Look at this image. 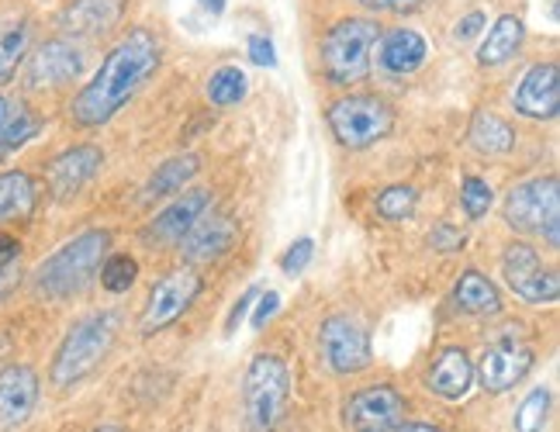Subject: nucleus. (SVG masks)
<instances>
[{"mask_svg": "<svg viewBox=\"0 0 560 432\" xmlns=\"http://www.w3.org/2000/svg\"><path fill=\"white\" fill-rule=\"evenodd\" d=\"M160 62H163L160 35L153 28H132L107 49L91 83H83L77 91L70 104V121L77 128H104L107 121H115L136 101L142 86L156 77Z\"/></svg>", "mask_w": 560, "mask_h": 432, "instance_id": "obj_1", "label": "nucleus"}, {"mask_svg": "<svg viewBox=\"0 0 560 432\" xmlns=\"http://www.w3.org/2000/svg\"><path fill=\"white\" fill-rule=\"evenodd\" d=\"M118 332H121V318L112 308L77 318L52 353L49 384L56 392H77V387L88 377H94L104 366V360L112 357Z\"/></svg>", "mask_w": 560, "mask_h": 432, "instance_id": "obj_2", "label": "nucleus"}, {"mask_svg": "<svg viewBox=\"0 0 560 432\" xmlns=\"http://www.w3.org/2000/svg\"><path fill=\"white\" fill-rule=\"evenodd\" d=\"M107 253H112V232L107 229H88L73 235L70 243H62L32 270V291L46 301H70L83 294L97 280Z\"/></svg>", "mask_w": 560, "mask_h": 432, "instance_id": "obj_3", "label": "nucleus"}, {"mask_svg": "<svg viewBox=\"0 0 560 432\" xmlns=\"http://www.w3.org/2000/svg\"><path fill=\"white\" fill-rule=\"evenodd\" d=\"M381 42V25L371 17H342L326 32L318 46L322 73L332 86H353L371 73L374 49Z\"/></svg>", "mask_w": 560, "mask_h": 432, "instance_id": "obj_4", "label": "nucleus"}, {"mask_svg": "<svg viewBox=\"0 0 560 432\" xmlns=\"http://www.w3.org/2000/svg\"><path fill=\"white\" fill-rule=\"evenodd\" d=\"M291 398V371L277 353H256L243 377V416L249 432H270Z\"/></svg>", "mask_w": 560, "mask_h": 432, "instance_id": "obj_5", "label": "nucleus"}, {"mask_svg": "<svg viewBox=\"0 0 560 432\" xmlns=\"http://www.w3.org/2000/svg\"><path fill=\"white\" fill-rule=\"evenodd\" d=\"M326 121H329L332 139L342 149L360 153V149H371L392 136L395 107L377 94H347L329 104Z\"/></svg>", "mask_w": 560, "mask_h": 432, "instance_id": "obj_6", "label": "nucleus"}, {"mask_svg": "<svg viewBox=\"0 0 560 432\" xmlns=\"http://www.w3.org/2000/svg\"><path fill=\"white\" fill-rule=\"evenodd\" d=\"M505 225L523 235H544L550 249H560V184L557 173L523 180L502 205Z\"/></svg>", "mask_w": 560, "mask_h": 432, "instance_id": "obj_7", "label": "nucleus"}, {"mask_svg": "<svg viewBox=\"0 0 560 432\" xmlns=\"http://www.w3.org/2000/svg\"><path fill=\"white\" fill-rule=\"evenodd\" d=\"M205 291V280L194 267H184V270H174L160 277L153 291H149L145 305H142V315H139V336H160L163 329H170L174 322H180L190 305L198 301V294Z\"/></svg>", "mask_w": 560, "mask_h": 432, "instance_id": "obj_8", "label": "nucleus"}, {"mask_svg": "<svg viewBox=\"0 0 560 432\" xmlns=\"http://www.w3.org/2000/svg\"><path fill=\"white\" fill-rule=\"evenodd\" d=\"M318 350H322V360H326V366L336 377L363 374L374 363L371 332L360 326V318H353L347 312L329 315L318 326Z\"/></svg>", "mask_w": 560, "mask_h": 432, "instance_id": "obj_9", "label": "nucleus"}, {"mask_svg": "<svg viewBox=\"0 0 560 432\" xmlns=\"http://www.w3.org/2000/svg\"><path fill=\"white\" fill-rule=\"evenodd\" d=\"M83 73V49L73 38L56 35L46 38L35 52H28L25 59V91L32 94H46V91H59V86L73 83Z\"/></svg>", "mask_w": 560, "mask_h": 432, "instance_id": "obj_10", "label": "nucleus"}, {"mask_svg": "<svg viewBox=\"0 0 560 432\" xmlns=\"http://www.w3.org/2000/svg\"><path fill=\"white\" fill-rule=\"evenodd\" d=\"M533 366H536L533 346H526L515 336H502L481 353L478 366H474V377H478L485 395H509L515 384L526 381Z\"/></svg>", "mask_w": 560, "mask_h": 432, "instance_id": "obj_11", "label": "nucleus"}, {"mask_svg": "<svg viewBox=\"0 0 560 432\" xmlns=\"http://www.w3.org/2000/svg\"><path fill=\"white\" fill-rule=\"evenodd\" d=\"M101 170H104L101 145L80 142V145L62 149V153H56L46 163V194L56 205H67V201L80 198V194L97 180Z\"/></svg>", "mask_w": 560, "mask_h": 432, "instance_id": "obj_12", "label": "nucleus"}, {"mask_svg": "<svg viewBox=\"0 0 560 432\" xmlns=\"http://www.w3.org/2000/svg\"><path fill=\"white\" fill-rule=\"evenodd\" d=\"M502 277L505 284L523 297L526 305H553L560 297V277L553 270H544L540 253L529 243H509L502 253Z\"/></svg>", "mask_w": 560, "mask_h": 432, "instance_id": "obj_13", "label": "nucleus"}, {"mask_svg": "<svg viewBox=\"0 0 560 432\" xmlns=\"http://www.w3.org/2000/svg\"><path fill=\"white\" fill-rule=\"evenodd\" d=\"M408 412V401L395 384H368L342 405V425L350 432H392Z\"/></svg>", "mask_w": 560, "mask_h": 432, "instance_id": "obj_14", "label": "nucleus"}, {"mask_svg": "<svg viewBox=\"0 0 560 432\" xmlns=\"http://www.w3.org/2000/svg\"><path fill=\"white\" fill-rule=\"evenodd\" d=\"M240 232H243L240 219H235L232 211L208 208L177 246H180V256L190 267H208V264H219L222 256L232 253V246L240 243Z\"/></svg>", "mask_w": 560, "mask_h": 432, "instance_id": "obj_15", "label": "nucleus"}, {"mask_svg": "<svg viewBox=\"0 0 560 432\" xmlns=\"http://www.w3.org/2000/svg\"><path fill=\"white\" fill-rule=\"evenodd\" d=\"M42 398V377L32 363L0 366V432L25 425Z\"/></svg>", "mask_w": 560, "mask_h": 432, "instance_id": "obj_16", "label": "nucleus"}, {"mask_svg": "<svg viewBox=\"0 0 560 432\" xmlns=\"http://www.w3.org/2000/svg\"><path fill=\"white\" fill-rule=\"evenodd\" d=\"M211 208V190H180L153 222L142 229V243L149 246H177L194 229V222Z\"/></svg>", "mask_w": 560, "mask_h": 432, "instance_id": "obj_17", "label": "nucleus"}, {"mask_svg": "<svg viewBox=\"0 0 560 432\" xmlns=\"http://www.w3.org/2000/svg\"><path fill=\"white\" fill-rule=\"evenodd\" d=\"M515 115L533 118V121H553L560 115V67L550 62H536L526 70L512 94Z\"/></svg>", "mask_w": 560, "mask_h": 432, "instance_id": "obj_18", "label": "nucleus"}, {"mask_svg": "<svg viewBox=\"0 0 560 432\" xmlns=\"http://www.w3.org/2000/svg\"><path fill=\"white\" fill-rule=\"evenodd\" d=\"M128 0H67L56 14V28L67 38H97L118 28Z\"/></svg>", "mask_w": 560, "mask_h": 432, "instance_id": "obj_19", "label": "nucleus"}, {"mask_svg": "<svg viewBox=\"0 0 560 432\" xmlns=\"http://www.w3.org/2000/svg\"><path fill=\"white\" fill-rule=\"evenodd\" d=\"M425 387L429 395H436L443 401H460L470 395L474 387V360L464 346H446L433 357L425 371Z\"/></svg>", "mask_w": 560, "mask_h": 432, "instance_id": "obj_20", "label": "nucleus"}, {"mask_svg": "<svg viewBox=\"0 0 560 432\" xmlns=\"http://www.w3.org/2000/svg\"><path fill=\"white\" fill-rule=\"evenodd\" d=\"M42 201V187L28 170H0V225L28 222Z\"/></svg>", "mask_w": 560, "mask_h": 432, "instance_id": "obj_21", "label": "nucleus"}, {"mask_svg": "<svg viewBox=\"0 0 560 432\" xmlns=\"http://www.w3.org/2000/svg\"><path fill=\"white\" fill-rule=\"evenodd\" d=\"M425 56H429L425 38L412 28H395V32L381 35V42H377V62H381V70L392 77L416 73L425 62Z\"/></svg>", "mask_w": 560, "mask_h": 432, "instance_id": "obj_22", "label": "nucleus"}, {"mask_svg": "<svg viewBox=\"0 0 560 432\" xmlns=\"http://www.w3.org/2000/svg\"><path fill=\"white\" fill-rule=\"evenodd\" d=\"M32 17L28 14H0V86H8L32 52Z\"/></svg>", "mask_w": 560, "mask_h": 432, "instance_id": "obj_23", "label": "nucleus"}, {"mask_svg": "<svg viewBox=\"0 0 560 432\" xmlns=\"http://www.w3.org/2000/svg\"><path fill=\"white\" fill-rule=\"evenodd\" d=\"M201 173V156L194 153H180L174 160H166L163 166L153 170V177L145 180L142 187V205H156V201H166V198H177V194L198 177Z\"/></svg>", "mask_w": 560, "mask_h": 432, "instance_id": "obj_24", "label": "nucleus"}, {"mask_svg": "<svg viewBox=\"0 0 560 432\" xmlns=\"http://www.w3.org/2000/svg\"><path fill=\"white\" fill-rule=\"evenodd\" d=\"M457 308L474 315V318H494L502 312V294L494 288V280L485 277L481 270H464L457 288H454Z\"/></svg>", "mask_w": 560, "mask_h": 432, "instance_id": "obj_25", "label": "nucleus"}, {"mask_svg": "<svg viewBox=\"0 0 560 432\" xmlns=\"http://www.w3.org/2000/svg\"><path fill=\"white\" fill-rule=\"evenodd\" d=\"M523 42H526V25H523V17L502 14V17L488 28L485 42H481V49H478V62H481V67H502V62H509L515 52L523 49Z\"/></svg>", "mask_w": 560, "mask_h": 432, "instance_id": "obj_26", "label": "nucleus"}, {"mask_svg": "<svg viewBox=\"0 0 560 432\" xmlns=\"http://www.w3.org/2000/svg\"><path fill=\"white\" fill-rule=\"evenodd\" d=\"M467 142L478 149L481 156H505L515 149V128L494 112H474L467 125Z\"/></svg>", "mask_w": 560, "mask_h": 432, "instance_id": "obj_27", "label": "nucleus"}, {"mask_svg": "<svg viewBox=\"0 0 560 432\" xmlns=\"http://www.w3.org/2000/svg\"><path fill=\"white\" fill-rule=\"evenodd\" d=\"M42 128V118L32 112L28 104H14L11 107V118L4 121V128H0V160L18 153V149H25Z\"/></svg>", "mask_w": 560, "mask_h": 432, "instance_id": "obj_28", "label": "nucleus"}, {"mask_svg": "<svg viewBox=\"0 0 560 432\" xmlns=\"http://www.w3.org/2000/svg\"><path fill=\"white\" fill-rule=\"evenodd\" d=\"M550 408H553L550 387H533V392L523 398V405L515 408L512 432H544L550 422Z\"/></svg>", "mask_w": 560, "mask_h": 432, "instance_id": "obj_29", "label": "nucleus"}, {"mask_svg": "<svg viewBox=\"0 0 560 432\" xmlns=\"http://www.w3.org/2000/svg\"><path fill=\"white\" fill-rule=\"evenodd\" d=\"M374 208L384 222H408L419 211V190L408 184H392L374 198Z\"/></svg>", "mask_w": 560, "mask_h": 432, "instance_id": "obj_30", "label": "nucleus"}, {"mask_svg": "<svg viewBox=\"0 0 560 432\" xmlns=\"http://www.w3.org/2000/svg\"><path fill=\"white\" fill-rule=\"evenodd\" d=\"M97 277L104 291L125 294V291H132V284L139 280V264H136V256H128V253H107Z\"/></svg>", "mask_w": 560, "mask_h": 432, "instance_id": "obj_31", "label": "nucleus"}, {"mask_svg": "<svg viewBox=\"0 0 560 432\" xmlns=\"http://www.w3.org/2000/svg\"><path fill=\"white\" fill-rule=\"evenodd\" d=\"M246 97V73L240 67H222L208 80V101L214 107H232Z\"/></svg>", "mask_w": 560, "mask_h": 432, "instance_id": "obj_32", "label": "nucleus"}, {"mask_svg": "<svg viewBox=\"0 0 560 432\" xmlns=\"http://www.w3.org/2000/svg\"><path fill=\"white\" fill-rule=\"evenodd\" d=\"M491 201H494V190H491L488 180L474 177V173H470V177H464V184H460V205H464V214H467L470 222L485 219Z\"/></svg>", "mask_w": 560, "mask_h": 432, "instance_id": "obj_33", "label": "nucleus"}, {"mask_svg": "<svg viewBox=\"0 0 560 432\" xmlns=\"http://www.w3.org/2000/svg\"><path fill=\"white\" fill-rule=\"evenodd\" d=\"M312 256H315V243L308 240H294L291 246H288V253L280 256V270H284L288 277H298V273H305V267L312 264Z\"/></svg>", "mask_w": 560, "mask_h": 432, "instance_id": "obj_34", "label": "nucleus"}, {"mask_svg": "<svg viewBox=\"0 0 560 432\" xmlns=\"http://www.w3.org/2000/svg\"><path fill=\"white\" fill-rule=\"evenodd\" d=\"M464 243H467L464 232L450 222H440V225H433V232H429V246L436 253H457V249H464Z\"/></svg>", "mask_w": 560, "mask_h": 432, "instance_id": "obj_35", "label": "nucleus"}, {"mask_svg": "<svg viewBox=\"0 0 560 432\" xmlns=\"http://www.w3.org/2000/svg\"><path fill=\"white\" fill-rule=\"evenodd\" d=\"M368 11H377V14H412L419 11L425 0H357Z\"/></svg>", "mask_w": 560, "mask_h": 432, "instance_id": "obj_36", "label": "nucleus"}, {"mask_svg": "<svg viewBox=\"0 0 560 432\" xmlns=\"http://www.w3.org/2000/svg\"><path fill=\"white\" fill-rule=\"evenodd\" d=\"M249 59L256 62V67L273 70V67H277V49H273V42H270L267 35H253V38H249Z\"/></svg>", "mask_w": 560, "mask_h": 432, "instance_id": "obj_37", "label": "nucleus"}, {"mask_svg": "<svg viewBox=\"0 0 560 432\" xmlns=\"http://www.w3.org/2000/svg\"><path fill=\"white\" fill-rule=\"evenodd\" d=\"M21 253H25V246H21L18 235L0 232V270H8V267L21 264Z\"/></svg>", "mask_w": 560, "mask_h": 432, "instance_id": "obj_38", "label": "nucleus"}, {"mask_svg": "<svg viewBox=\"0 0 560 432\" xmlns=\"http://www.w3.org/2000/svg\"><path fill=\"white\" fill-rule=\"evenodd\" d=\"M277 308H280V294L277 291H267V294H260V305H256V315H253V329L260 332L267 322L277 315Z\"/></svg>", "mask_w": 560, "mask_h": 432, "instance_id": "obj_39", "label": "nucleus"}, {"mask_svg": "<svg viewBox=\"0 0 560 432\" xmlns=\"http://www.w3.org/2000/svg\"><path fill=\"white\" fill-rule=\"evenodd\" d=\"M256 297H260V291H256V288H249L240 301H235V305H232V312H229V318H225V332L232 336L235 329H240V322L246 318V312H249V305H253V301Z\"/></svg>", "mask_w": 560, "mask_h": 432, "instance_id": "obj_40", "label": "nucleus"}, {"mask_svg": "<svg viewBox=\"0 0 560 432\" xmlns=\"http://www.w3.org/2000/svg\"><path fill=\"white\" fill-rule=\"evenodd\" d=\"M485 25H488L485 11H470V14H467V17L460 21V25H457V32H454V35H457L460 42H467V38H474V35H478V32H481Z\"/></svg>", "mask_w": 560, "mask_h": 432, "instance_id": "obj_41", "label": "nucleus"}, {"mask_svg": "<svg viewBox=\"0 0 560 432\" xmlns=\"http://www.w3.org/2000/svg\"><path fill=\"white\" fill-rule=\"evenodd\" d=\"M18 284H21V264H14V267H8V270H0V301H4Z\"/></svg>", "mask_w": 560, "mask_h": 432, "instance_id": "obj_42", "label": "nucleus"}, {"mask_svg": "<svg viewBox=\"0 0 560 432\" xmlns=\"http://www.w3.org/2000/svg\"><path fill=\"white\" fill-rule=\"evenodd\" d=\"M392 432H443V429L433 425V422H405V419H401Z\"/></svg>", "mask_w": 560, "mask_h": 432, "instance_id": "obj_43", "label": "nucleus"}, {"mask_svg": "<svg viewBox=\"0 0 560 432\" xmlns=\"http://www.w3.org/2000/svg\"><path fill=\"white\" fill-rule=\"evenodd\" d=\"M201 4V11H208V14H222L225 11V0H198Z\"/></svg>", "mask_w": 560, "mask_h": 432, "instance_id": "obj_44", "label": "nucleus"}, {"mask_svg": "<svg viewBox=\"0 0 560 432\" xmlns=\"http://www.w3.org/2000/svg\"><path fill=\"white\" fill-rule=\"evenodd\" d=\"M11 107H14V101L0 94V128H4V121L11 118Z\"/></svg>", "mask_w": 560, "mask_h": 432, "instance_id": "obj_45", "label": "nucleus"}, {"mask_svg": "<svg viewBox=\"0 0 560 432\" xmlns=\"http://www.w3.org/2000/svg\"><path fill=\"white\" fill-rule=\"evenodd\" d=\"M94 432H125L121 425H101V429H94Z\"/></svg>", "mask_w": 560, "mask_h": 432, "instance_id": "obj_46", "label": "nucleus"}]
</instances>
